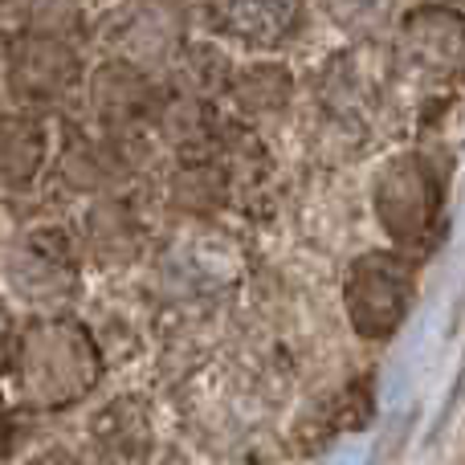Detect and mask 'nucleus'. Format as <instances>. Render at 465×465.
I'll return each mask as SVG.
<instances>
[{
  "instance_id": "4",
  "label": "nucleus",
  "mask_w": 465,
  "mask_h": 465,
  "mask_svg": "<svg viewBox=\"0 0 465 465\" xmlns=\"http://www.w3.org/2000/svg\"><path fill=\"white\" fill-rule=\"evenodd\" d=\"M82 78V62L57 33H25L16 45L8 49V86L21 98L33 103H49L74 90Z\"/></svg>"
},
{
  "instance_id": "3",
  "label": "nucleus",
  "mask_w": 465,
  "mask_h": 465,
  "mask_svg": "<svg viewBox=\"0 0 465 465\" xmlns=\"http://www.w3.org/2000/svg\"><path fill=\"white\" fill-rule=\"evenodd\" d=\"M396 70L420 86H441L465 70V16L453 8H417L396 33Z\"/></svg>"
},
{
  "instance_id": "5",
  "label": "nucleus",
  "mask_w": 465,
  "mask_h": 465,
  "mask_svg": "<svg viewBox=\"0 0 465 465\" xmlns=\"http://www.w3.org/2000/svg\"><path fill=\"white\" fill-rule=\"evenodd\" d=\"M213 29L245 49H278L302 21V0H209Z\"/></svg>"
},
{
  "instance_id": "2",
  "label": "nucleus",
  "mask_w": 465,
  "mask_h": 465,
  "mask_svg": "<svg viewBox=\"0 0 465 465\" xmlns=\"http://www.w3.org/2000/svg\"><path fill=\"white\" fill-rule=\"evenodd\" d=\"M417 294V273L404 253H363L355 257V265L347 270L343 302L351 314V327L363 339H388L396 335V327L404 322Z\"/></svg>"
},
{
  "instance_id": "1",
  "label": "nucleus",
  "mask_w": 465,
  "mask_h": 465,
  "mask_svg": "<svg viewBox=\"0 0 465 465\" xmlns=\"http://www.w3.org/2000/svg\"><path fill=\"white\" fill-rule=\"evenodd\" d=\"M371 204L384 232L401 249H429L441 229L445 213V176L429 155L404 152L380 168Z\"/></svg>"
}]
</instances>
